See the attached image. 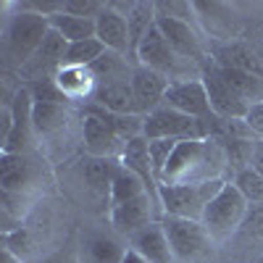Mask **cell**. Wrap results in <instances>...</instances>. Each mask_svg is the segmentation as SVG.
Listing matches in <instances>:
<instances>
[{
  "label": "cell",
  "mask_w": 263,
  "mask_h": 263,
  "mask_svg": "<svg viewBox=\"0 0 263 263\" xmlns=\"http://www.w3.org/2000/svg\"><path fill=\"white\" fill-rule=\"evenodd\" d=\"M224 168H229L224 147L213 137L182 140L161 174V184H195L208 179H224Z\"/></svg>",
  "instance_id": "6da1fadb"
},
{
  "label": "cell",
  "mask_w": 263,
  "mask_h": 263,
  "mask_svg": "<svg viewBox=\"0 0 263 263\" xmlns=\"http://www.w3.org/2000/svg\"><path fill=\"white\" fill-rule=\"evenodd\" d=\"M32 153H3L0 156V190H3V218L16 213V203H32L42 190L48 171Z\"/></svg>",
  "instance_id": "7a4b0ae2"
},
{
  "label": "cell",
  "mask_w": 263,
  "mask_h": 263,
  "mask_svg": "<svg viewBox=\"0 0 263 263\" xmlns=\"http://www.w3.org/2000/svg\"><path fill=\"white\" fill-rule=\"evenodd\" d=\"M50 32V18L40 16L34 11L18 8V13H13L6 24L3 32V55L6 63L13 69H21L42 45L45 34Z\"/></svg>",
  "instance_id": "3957f363"
},
{
  "label": "cell",
  "mask_w": 263,
  "mask_h": 263,
  "mask_svg": "<svg viewBox=\"0 0 263 263\" xmlns=\"http://www.w3.org/2000/svg\"><path fill=\"white\" fill-rule=\"evenodd\" d=\"M229 179H208L195 184H161L158 200L163 216L190 218V221H203V213L211 205V200L221 192V187Z\"/></svg>",
  "instance_id": "277c9868"
},
{
  "label": "cell",
  "mask_w": 263,
  "mask_h": 263,
  "mask_svg": "<svg viewBox=\"0 0 263 263\" xmlns=\"http://www.w3.org/2000/svg\"><path fill=\"white\" fill-rule=\"evenodd\" d=\"M161 224L166 229L177 263H211L213 260V237L203 227V221L161 216Z\"/></svg>",
  "instance_id": "5b68a950"
},
{
  "label": "cell",
  "mask_w": 263,
  "mask_h": 263,
  "mask_svg": "<svg viewBox=\"0 0 263 263\" xmlns=\"http://www.w3.org/2000/svg\"><path fill=\"white\" fill-rule=\"evenodd\" d=\"M135 61L140 66L163 74L168 82H187V79H197V77H187V71L192 69V61H184L177 50L168 45V40L163 37V32L158 29V24H153L147 29V34L142 37V42L137 45Z\"/></svg>",
  "instance_id": "8992f818"
},
{
  "label": "cell",
  "mask_w": 263,
  "mask_h": 263,
  "mask_svg": "<svg viewBox=\"0 0 263 263\" xmlns=\"http://www.w3.org/2000/svg\"><path fill=\"white\" fill-rule=\"evenodd\" d=\"M248 211H250L248 197L239 192V187L234 182H227L221 187V192H218L213 200H211V205L205 208L203 227L211 232L213 239H227L234 232H239V227H242Z\"/></svg>",
  "instance_id": "52a82bcc"
},
{
  "label": "cell",
  "mask_w": 263,
  "mask_h": 263,
  "mask_svg": "<svg viewBox=\"0 0 263 263\" xmlns=\"http://www.w3.org/2000/svg\"><path fill=\"white\" fill-rule=\"evenodd\" d=\"M200 79H203V84H205V92H208V100H211V111H213L218 119L234 121V119H245V116H248L250 105L229 87V82L224 79V74H221V69H218V66L203 63Z\"/></svg>",
  "instance_id": "ba28073f"
},
{
  "label": "cell",
  "mask_w": 263,
  "mask_h": 263,
  "mask_svg": "<svg viewBox=\"0 0 263 263\" xmlns=\"http://www.w3.org/2000/svg\"><path fill=\"white\" fill-rule=\"evenodd\" d=\"M66 50H69V42H66L55 29H50V32L45 34V40H42V45L37 48V53L18 69L21 79H27V82H32V84L55 79V74L63 69Z\"/></svg>",
  "instance_id": "9c48e42d"
},
{
  "label": "cell",
  "mask_w": 263,
  "mask_h": 263,
  "mask_svg": "<svg viewBox=\"0 0 263 263\" xmlns=\"http://www.w3.org/2000/svg\"><path fill=\"white\" fill-rule=\"evenodd\" d=\"M82 142H84L87 156L114 158V161H121V153L126 147V142L111 129V124L103 121L95 114H84V121H82Z\"/></svg>",
  "instance_id": "30bf717a"
},
{
  "label": "cell",
  "mask_w": 263,
  "mask_h": 263,
  "mask_svg": "<svg viewBox=\"0 0 263 263\" xmlns=\"http://www.w3.org/2000/svg\"><path fill=\"white\" fill-rule=\"evenodd\" d=\"M163 105L174 108L179 114H187L192 119H205L211 116V100H208V92H205V84L203 79H187V82H171L168 90H166V98H163Z\"/></svg>",
  "instance_id": "8fae6325"
},
{
  "label": "cell",
  "mask_w": 263,
  "mask_h": 263,
  "mask_svg": "<svg viewBox=\"0 0 263 263\" xmlns=\"http://www.w3.org/2000/svg\"><path fill=\"white\" fill-rule=\"evenodd\" d=\"M156 208H161L150 195H142L137 200H129L121 205L111 208V227L116 234H121L124 239H129L132 234H137L140 229H145L153 221H161L156 216Z\"/></svg>",
  "instance_id": "7c38bea8"
},
{
  "label": "cell",
  "mask_w": 263,
  "mask_h": 263,
  "mask_svg": "<svg viewBox=\"0 0 263 263\" xmlns=\"http://www.w3.org/2000/svg\"><path fill=\"white\" fill-rule=\"evenodd\" d=\"M168 84L171 82L163 74L147 69V66H140L137 63L135 69H132V92H135V100H137V108H140L142 116L153 114L156 108L163 105Z\"/></svg>",
  "instance_id": "4fadbf2b"
},
{
  "label": "cell",
  "mask_w": 263,
  "mask_h": 263,
  "mask_svg": "<svg viewBox=\"0 0 263 263\" xmlns=\"http://www.w3.org/2000/svg\"><path fill=\"white\" fill-rule=\"evenodd\" d=\"M11 114H13V129L8 140L3 142V153H29L32 147V92L29 87L27 90H18L11 100Z\"/></svg>",
  "instance_id": "5bb4252c"
},
{
  "label": "cell",
  "mask_w": 263,
  "mask_h": 263,
  "mask_svg": "<svg viewBox=\"0 0 263 263\" xmlns=\"http://www.w3.org/2000/svg\"><path fill=\"white\" fill-rule=\"evenodd\" d=\"M126 242H129L132 250H137L147 263H177V258H174V250H171V242H168L166 229H163L161 221L147 224V227L140 229L137 234H132Z\"/></svg>",
  "instance_id": "9a60e30c"
},
{
  "label": "cell",
  "mask_w": 263,
  "mask_h": 263,
  "mask_svg": "<svg viewBox=\"0 0 263 263\" xmlns=\"http://www.w3.org/2000/svg\"><path fill=\"white\" fill-rule=\"evenodd\" d=\"M129 245L121 239V234H105V232H90L82 239L79 260L82 263H121Z\"/></svg>",
  "instance_id": "2e32d148"
},
{
  "label": "cell",
  "mask_w": 263,
  "mask_h": 263,
  "mask_svg": "<svg viewBox=\"0 0 263 263\" xmlns=\"http://www.w3.org/2000/svg\"><path fill=\"white\" fill-rule=\"evenodd\" d=\"M158 29L163 32V37L168 40V45L177 50L184 61L192 63H203V45H200V37L195 34V29L190 27V21H177V18H166L158 16L156 18Z\"/></svg>",
  "instance_id": "e0dca14e"
},
{
  "label": "cell",
  "mask_w": 263,
  "mask_h": 263,
  "mask_svg": "<svg viewBox=\"0 0 263 263\" xmlns=\"http://www.w3.org/2000/svg\"><path fill=\"white\" fill-rule=\"evenodd\" d=\"M95 37L105 45V50H114V53H121V55H129V24H126V16L119 13L111 3H108V8L98 16L95 21Z\"/></svg>",
  "instance_id": "ac0fdd59"
},
{
  "label": "cell",
  "mask_w": 263,
  "mask_h": 263,
  "mask_svg": "<svg viewBox=\"0 0 263 263\" xmlns=\"http://www.w3.org/2000/svg\"><path fill=\"white\" fill-rule=\"evenodd\" d=\"M119 161L114 158H95V156H84L77 166L79 179L87 184V190L105 197L111 203V184H114V174H116Z\"/></svg>",
  "instance_id": "d6986e66"
},
{
  "label": "cell",
  "mask_w": 263,
  "mask_h": 263,
  "mask_svg": "<svg viewBox=\"0 0 263 263\" xmlns=\"http://www.w3.org/2000/svg\"><path fill=\"white\" fill-rule=\"evenodd\" d=\"M92 105L103 108V111H108V114H121V116L140 114L137 100H135V92H132V79L98 87L95 95H92ZM140 116H142V114H140Z\"/></svg>",
  "instance_id": "ffe728a7"
},
{
  "label": "cell",
  "mask_w": 263,
  "mask_h": 263,
  "mask_svg": "<svg viewBox=\"0 0 263 263\" xmlns=\"http://www.w3.org/2000/svg\"><path fill=\"white\" fill-rule=\"evenodd\" d=\"M121 163H124L132 174H137V177L145 182L150 197L161 205V200H158L161 184H158V179H156V174H153L150 156H147V140H145V137H137V140H129V142H126V147H124V153H121Z\"/></svg>",
  "instance_id": "44dd1931"
},
{
  "label": "cell",
  "mask_w": 263,
  "mask_h": 263,
  "mask_svg": "<svg viewBox=\"0 0 263 263\" xmlns=\"http://www.w3.org/2000/svg\"><path fill=\"white\" fill-rule=\"evenodd\" d=\"M58 84V90L69 98V100H79V98H90L95 95L98 84L95 77L90 74V69H79V66H63L53 79Z\"/></svg>",
  "instance_id": "7402d4cb"
},
{
  "label": "cell",
  "mask_w": 263,
  "mask_h": 263,
  "mask_svg": "<svg viewBox=\"0 0 263 263\" xmlns=\"http://www.w3.org/2000/svg\"><path fill=\"white\" fill-rule=\"evenodd\" d=\"M66 105H69V98H61V100L32 98V121L40 135H53L66 124Z\"/></svg>",
  "instance_id": "603a6c76"
},
{
  "label": "cell",
  "mask_w": 263,
  "mask_h": 263,
  "mask_svg": "<svg viewBox=\"0 0 263 263\" xmlns=\"http://www.w3.org/2000/svg\"><path fill=\"white\" fill-rule=\"evenodd\" d=\"M90 74L95 77V84H98V87L132 79V69L126 66V55L114 53V50H105V53L90 66Z\"/></svg>",
  "instance_id": "cb8c5ba5"
},
{
  "label": "cell",
  "mask_w": 263,
  "mask_h": 263,
  "mask_svg": "<svg viewBox=\"0 0 263 263\" xmlns=\"http://www.w3.org/2000/svg\"><path fill=\"white\" fill-rule=\"evenodd\" d=\"M142 195H150L145 182L119 161L116 174H114V184H111V208L121 205V203H129V200H137V197H142Z\"/></svg>",
  "instance_id": "d4e9b609"
},
{
  "label": "cell",
  "mask_w": 263,
  "mask_h": 263,
  "mask_svg": "<svg viewBox=\"0 0 263 263\" xmlns=\"http://www.w3.org/2000/svg\"><path fill=\"white\" fill-rule=\"evenodd\" d=\"M221 69V66H218ZM224 79L229 82L232 90L242 98L248 105L263 103V77L253 71H237V69H221Z\"/></svg>",
  "instance_id": "484cf974"
},
{
  "label": "cell",
  "mask_w": 263,
  "mask_h": 263,
  "mask_svg": "<svg viewBox=\"0 0 263 263\" xmlns=\"http://www.w3.org/2000/svg\"><path fill=\"white\" fill-rule=\"evenodd\" d=\"M50 29H55L66 42H82V40H90V37H95V21H90V18H79V16H71V13H55V16H50Z\"/></svg>",
  "instance_id": "4316f807"
},
{
  "label": "cell",
  "mask_w": 263,
  "mask_h": 263,
  "mask_svg": "<svg viewBox=\"0 0 263 263\" xmlns=\"http://www.w3.org/2000/svg\"><path fill=\"white\" fill-rule=\"evenodd\" d=\"M105 53V45L98 37L82 40V42H71L69 50H66V61L63 66H79V69H90V66Z\"/></svg>",
  "instance_id": "83f0119b"
},
{
  "label": "cell",
  "mask_w": 263,
  "mask_h": 263,
  "mask_svg": "<svg viewBox=\"0 0 263 263\" xmlns=\"http://www.w3.org/2000/svg\"><path fill=\"white\" fill-rule=\"evenodd\" d=\"M182 140H147V156H150V166H153V174H156V179L161 184V174L171 158V153L177 150Z\"/></svg>",
  "instance_id": "f1b7e54d"
},
{
  "label": "cell",
  "mask_w": 263,
  "mask_h": 263,
  "mask_svg": "<svg viewBox=\"0 0 263 263\" xmlns=\"http://www.w3.org/2000/svg\"><path fill=\"white\" fill-rule=\"evenodd\" d=\"M234 184L239 187V192L248 197V203L263 205V177L260 174H255L253 168H245V171H239L234 177Z\"/></svg>",
  "instance_id": "f546056e"
},
{
  "label": "cell",
  "mask_w": 263,
  "mask_h": 263,
  "mask_svg": "<svg viewBox=\"0 0 263 263\" xmlns=\"http://www.w3.org/2000/svg\"><path fill=\"white\" fill-rule=\"evenodd\" d=\"M108 8V3H100V0H66L63 3V13H71L79 18H90L98 21V16Z\"/></svg>",
  "instance_id": "4dcf8cb0"
},
{
  "label": "cell",
  "mask_w": 263,
  "mask_h": 263,
  "mask_svg": "<svg viewBox=\"0 0 263 263\" xmlns=\"http://www.w3.org/2000/svg\"><path fill=\"white\" fill-rule=\"evenodd\" d=\"M239 234L253 237V239H260L263 237V205H250L242 227H239Z\"/></svg>",
  "instance_id": "1f68e13d"
},
{
  "label": "cell",
  "mask_w": 263,
  "mask_h": 263,
  "mask_svg": "<svg viewBox=\"0 0 263 263\" xmlns=\"http://www.w3.org/2000/svg\"><path fill=\"white\" fill-rule=\"evenodd\" d=\"M192 3H179V0H171V3H156V13L166 16V18H177V21H190L192 13Z\"/></svg>",
  "instance_id": "d6a6232c"
},
{
  "label": "cell",
  "mask_w": 263,
  "mask_h": 263,
  "mask_svg": "<svg viewBox=\"0 0 263 263\" xmlns=\"http://www.w3.org/2000/svg\"><path fill=\"white\" fill-rule=\"evenodd\" d=\"M32 263H79V258H77L74 248H58V250L42 255V258H37Z\"/></svg>",
  "instance_id": "836d02e7"
},
{
  "label": "cell",
  "mask_w": 263,
  "mask_h": 263,
  "mask_svg": "<svg viewBox=\"0 0 263 263\" xmlns=\"http://www.w3.org/2000/svg\"><path fill=\"white\" fill-rule=\"evenodd\" d=\"M245 124L250 126V132H253L258 140H263V103L250 105V111L245 116Z\"/></svg>",
  "instance_id": "e575fe53"
},
{
  "label": "cell",
  "mask_w": 263,
  "mask_h": 263,
  "mask_svg": "<svg viewBox=\"0 0 263 263\" xmlns=\"http://www.w3.org/2000/svg\"><path fill=\"white\" fill-rule=\"evenodd\" d=\"M250 168H253L255 174H260V177H263V140H258V142H255V147H253Z\"/></svg>",
  "instance_id": "d590c367"
},
{
  "label": "cell",
  "mask_w": 263,
  "mask_h": 263,
  "mask_svg": "<svg viewBox=\"0 0 263 263\" xmlns=\"http://www.w3.org/2000/svg\"><path fill=\"white\" fill-rule=\"evenodd\" d=\"M121 263H147V260H145V258H142V255H140V253H137V250H132V248H129V250H126V255H124V260H121Z\"/></svg>",
  "instance_id": "8d00e7d4"
},
{
  "label": "cell",
  "mask_w": 263,
  "mask_h": 263,
  "mask_svg": "<svg viewBox=\"0 0 263 263\" xmlns=\"http://www.w3.org/2000/svg\"><path fill=\"white\" fill-rule=\"evenodd\" d=\"M79 263H82V260H79Z\"/></svg>",
  "instance_id": "74e56055"
}]
</instances>
